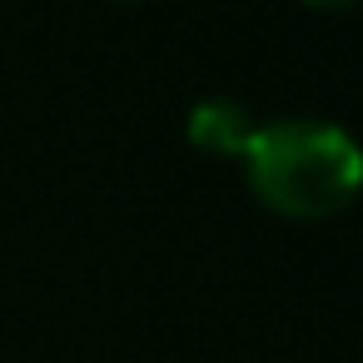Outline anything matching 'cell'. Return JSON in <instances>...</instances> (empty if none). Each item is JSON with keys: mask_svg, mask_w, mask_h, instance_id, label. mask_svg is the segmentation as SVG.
Masks as SVG:
<instances>
[{"mask_svg": "<svg viewBox=\"0 0 363 363\" xmlns=\"http://www.w3.org/2000/svg\"><path fill=\"white\" fill-rule=\"evenodd\" d=\"M244 169L254 194L289 214V219H323L338 214L363 174L358 145L348 130L328 125V120H274V125H254V140L244 145Z\"/></svg>", "mask_w": 363, "mask_h": 363, "instance_id": "1", "label": "cell"}, {"mask_svg": "<svg viewBox=\"0 0 363 363\" xmlns=\"http://www.w3.org/2000/svg\"><path fill=\"white\" fill-rule=\"evenodd\" d=\"M184 135L194 150L204 155H244V145L254 140V115L244 100H229V95H209L189 110L184 120Z\"/></svg>", "mask_w": 363, "mask_h": 363, "instance_id": "2", "label": "cell"}, {"mask_svg": "<svg viewBox=\"0 0 363 363\" xmlns=\"http://www.w3.org/2000/svg\"><path fill=\"white\" fill-rule=\"evenodd\" d=\"M308 6H353V0H308Z\"/></svg>", "mask_w": 363, "mask_h": 363, "instance_id": "3", "label": "cell"}]
</instances>
